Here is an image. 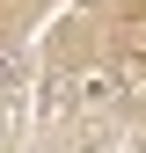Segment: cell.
I'll list each match as a JSON object with an SVG mask.
<instances>
[{"label":"cell","instance_id":"2","mask_svg":"<svg viewBox=\"0 0 146 153\" xmlns=\"http://www.w3.org/2000/svg\"><path fill=\"white\" fill-rule=\"evenodd\" d=\"M110 102H117V73H88V80H73V109H80V117H102Z\"/></svg>","mask_w":146,"mask_h":153},{"label":"cell","instance_id":"3","mask_svg":"<svg viewBox=\"0 0 146 153\" xmlns=\"http://www.w3.org/2000/svg\"><path fill=\"white\" fill-rule=\"evenodd\" d=\"M15 80H22V59H15V51H0V95H15Z\"/></svg>","mask_w":146,"mask_h":153},{"label":"cell","instance_id":"4","mask_svg":"<svg viewBox=\"0 0 146 153\" xmlns=\"http://www.w3.org/2000/svg\"><path fill=\"white\" fill-rule=\"evenodd\" d=\"M0 146H7V109H0Z\"/></svg>","mask_w":146,"mask_h":153},{"label":"cell","instance_id":"1","mask_svg":"<svg viewBox=\"0 0 146 153\" xmlns=\"http://www.w3.org/2000/svg\"><path fill=\"white\" fill-rule=\"evenodd\" d=\"M117 88L146 95V22H132V29L117 36Z\"/></svg>","mask_w":146,"mask_h":153}]
</instances>
